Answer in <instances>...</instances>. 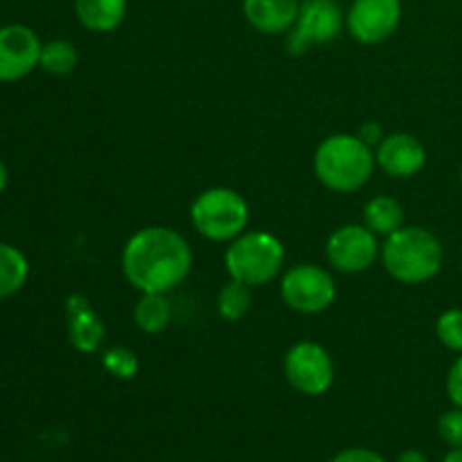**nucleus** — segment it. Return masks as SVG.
<instances>
[{"instance_id": "8", "label": "nucleus", "mask_w": 462, "mask_h": 462, "mask_svg": "<svg viewBox=\"0 0 462 462\" xmlns=\"http://www.w3.org/2000/svg\"><path fill=\"white\" fill-rule=\"evenodd\" d=\"M284 377L293 391L320 397L334 383V361L320 343L298 341L284 355Z\"/></svg>"}, {"instance_id": "4", "label": "nucleus", "mask_w": 462, "mask_h": 462, "mask_svg": "<svg viewBox=\"0 0 462 462\" xmlns=\"http://www.w3.org/2000/svg\"><path fill=\"white\" fill-rule=\"evenodd\" d=\"M287 251L280 237L269 230H246L228 244L224 255L230 280L262 287L278 278L284 269Z\"/></svg>"}, {"instance_id": "29", "label": "nucleus", "mask_w": 462, "mask_h": 462, "mask_svg": "<svg viewBox=\"0 0 462 462\" xmlns=\"http://www.w3.org/2000/svg\"><path fill=\"white\" fill-rule=\"evenodd\" d=\"M442 462H462V447H456V449L447 451V456Z\"/></svg>"}, {"instance_id": "21", "label": "nucleus", "mask_w": 462, "mask_h": 462, "mask_svg": "<svg viewBox=\"0 0 462 462\" xmlns=\"http://www.w3.org/2000/svg\"><path fill=\"white\" fill-rule=\"evenodd\" d=\"M102 365L111 377L122 379V382H129L135 374L140 373V359L134 350L129 347H108L102 355Z\"/></svg>"}, {"instance_id": "5", "label": "nucleus", "mask_w": 462, "mask_h": 462, "mask_svg": "<svg viewBox=\"0 0 462 462\" xmlns=\"http://www.w3.org/2000/svg\"><path fill=\"white\" fill-rule=\"evenodd\" d=\"M189 219L197 233L210 242H233L246 233L251 221L248 201L230 188H210L194 199Z\"/></svg>"}, {"instance_id": "7", "label": "nucleus", "mask_w": 462, "mask_h": 462, "mask_svg": "<svg viewBox=\"0 0 462 462\" xmlns=\"http://www.w3.org/2000/svg\"><path fill=\"white\" fill-rule=\"evenodd\" d=\"M346 14L337 0H300L298 18L287 32L284 48L293 57L310 52L314 45L329 43L341 34Z\"/></svg>"}, {"instance_id": "24", "label": "nucleus", "mask_w": 462, "mask_h": 462, "mask_svg": "<svg viewBox=\"0 0 462 462\" xmlns=\"http://www.w3.org/2000/svg\"><path fill=\"white\" fill-rule=\"evenodd\" d=\"M447 397L454 406L462 409V355L456 356V361L451 364L449 373H447Z\"/></svg>"}, {"instance_id": "13", "label": "nucleus", "mask_w": 462, "mask_h": 462, "mask_svg": "<svg viewBox=\"0 0 462 462\" xmlns=\"http://www.w3.org/2000/svg\"><path fill=\"white\" fill-rule=\"evenodd\" d=\"M66 314L68 338H70L72 347L77 352H84V355L97 352L106 338V328H104L102 319L93 310L88 298L81 296V293H72L66 300Z\"/></svg>"}, {"instance_id": "11", "label": "nucleus", "mask_w": 462, "mask_h": 462, "mask_svg": "<svg viewBox=\"0 0 462 462\" xmlns=\"http://www.w3.org/2000/svg\"><path fill=\"white\" fill-rule=\"evenodd\" d=\"M41 48L43 43L32 27L23 23L0 27V81L12 84L32 75L41 63Z\"/></svg>"}, {"instance_id": "17", "label": "nucleus", "mask_w": 462, "mask_h": 462, "mask_svg": "<svg viewBox=\"0 0 462 462\" xmlns=\"http://www.w3.org/2000/svg\"><path fill=\"white\" fill-rule=\"evenodd\" d=\"M30 280V262L14 244L0 242V300L12 298Z\"/></svg>"}, {"instance_id": "15", "label": "nucleus", "mask_w": 462, "mask_h": 462, "mask_svg": "<svg viewBox=\"0 0 462 462\" xmlns=\"http://www.w3.org/2000/svg\"><path fill=\"white\" fill-rule=\"evenodd\" d=\"M129 0H75V16L93 34H108L125 23Z\"/></svg>"}, {"instance_id": "16", "label": "nucleus", "mask_w": 462, "mask_h": 462, "mask_svg": "<svg viewBox=\"0 0 462 462\" xmlns=\"http://www.w3.org/2000/svg\"><path fill=\"white\" fill-rule=\"evenodd\" d=\"M364 226H368L377 237H391L404 226V208L388 194H377L364 206Z\"/></svg>"}, {"instance_id": "1", "label": "nucleus", "mask_w": 462, "mask_h": 462, "mask_svg": "<svg viewBox=\"0 0 462 462\" xmlns=\"http://www.w3.org/2000/svg\"><path fill=\"white\" fill-rule=\"evenodd\" d=\"M188 239L167 226H147L126 239L122 248V273L140 293H170L192 271Z\"/></svg>"}, {"instance_id": "3", "label": "nucleus", "mask_w": 462, "mask_h": 462, "mask_svg": "<svg viewBox=\"0 0 462 462\" xmlns=\"http://www.w3.org/2000/svg\"><path fill=\"white\" fill-rule=\"evenodd\" d=\"M382 264L402 284H424L445 264L442 242L422 226H402L382 244Z\"/></svg>"}, {"instance_id": "30", "label": "nucleus", "mask_w": 462, "mask_h": 462, "mask_svg": "<svg viewBox=\"0 0 462 462\" xmlns=\"http://www.w3.org/2000/svg\"><path fill=\"white\" fill-rule=\"evenodd\" d=\"M460 185H462V167H460Z\"/></svg>"}, {"instance_id": "18", "label": "nucleus", "mask_w": 462, "mask_h": 462, "mask_svg": "<svg viewBox=\"0 0 462 462\" xmlns=\"http://www.w3.org/2000/svg\"><path fill=\"white\" fill-rule=\"evenodd\" d=\"M134 323L144 334H161L171 323V302L167 293H143L134 307Z\"/></svg>"}, {"instance_id": "6", "label": "nucleus", "mask_w": 462, "mask_h": 462, "mask_svg": "<svg viewBox=\"0 0 462 462\" xmlns=\"http://www.w3.org/2000/svg\"><path fill=\"white\" fill-rule=\"evenodd\" d=\"M280 298L289 310L314 316L329 310L337 300L332 273L319 264H296L280 278Z\"/></svg>"}, {"instance_id": "19", "label": "nucleus", "mask_w": 462, "mask_h": 462, "mask_svg": "<svg viewBox=\"0 0 462 462\" xmlns=\"http://www.w3.org/2000/svg\"><path fill=\"white\" fill-rule=\"evenodd\" d=\"M77 61H79L77 48L66 39H52L48 41V43H43V48H41L39 68H43L48 75H54V77L70 75V72L77 68Z\"/></svg>"}, {"instance_id": "26", "label": "nucleus", "mask_w": 462, "mask_h": 462, "mask_svg": "<svg viewBox=\"0 0 462 462\" xmlns=\"http://www.w3.org/2000/svg\"><path fill=\"white\" fill-rule=\"evenodd\" d=\"M356 135H359L365 144H370V147H377V144L383 140V131L377 122H365Z\"/></svg>"}, {"instance_id": "23", "label": "nucleus", "mask_w": 462, "mask_h": 462, "mask_svg": "<svg viewBox=\"0 0 462 462\" xmlns=\"http://www.w3.org/2000/svg\"><path fill=\"white\" fill-rule=\"evenodd\" d=\"M438 436L445 445H449L451 449L456 447H462V409L460 406H454L451 411L440 415L438 420Z\"/></svg>"}, {"instance_id": "9", "label": "nucleus", "mask_w": 462, "mask_h": 462, "mask_svg": "<svg viewBox=\"0 0 462 462\" xmlns=\"http://www.w3.org/2000/svg\"><path fill=\"white\" fill-rule=\"evenodd\" d=\"M328 262L337 271L347 275L365 273L382 260L379 237L361 224H346L328 237Z\"/></svg>"}, {"instance_id": "27", "label": "nucleus", "mask_w": 462, "mask_h": 462, "mask_svg": "<svg viewBox=\"0 0 462 462\" xmlns=\"http://www.w3.org/2000/svg\"><path fill=\"white\" fill-rule=\"evenodd\" d=\"M395 462H429L427 454H422L420 449H406L397 456Z\"/></svg>"}, {"instance_id": "20", "label": "nucleus", "mask_w": 462, "mask_h": 462, "mask_svg": "<svg viewBox=\"0 0 462 462\" xmlns=\"http://www.w3.org/2000/svg\"><path fill=\"white\" fill-rule=\"evenodd\" d=\"M253 296L251 287L244 282H237V280H230L224 287L219 289V296H217V310H219V316L228 323H237L244 316L251 311Z\"/></svg>"}, {"instance_id": "14", "label": "nucleus", "mask_w": 462, "mask_h": 462, "mask_svg": "<svg viewBox=\"0 0 462 462\" xmlns=\"http://www.w3.org/2000/svg\"><path fill=\"white\" fill-rule=\"evenodd\" d=\"M300 9V0H242L244 18L260 34H287Z\"/></svg>"}, {"instance_id": "10", "label": "nucleus", "mask_w": 462, "mask_h": 462, "mask_svg": "<svg viewBox=\"0 0 462 462\" xmlns=\"http://www.w3.org/2000/svg\"><path fill=\"white\" fill-rule=\"evenodd\" d=\"M402 21V0H352L346 27L355 41L377 45L391 39Z\"/></svg>"}, {"instance_id": "2", "label": "nucleus", "mask_w": 462, "mask_h": 462, "mask_svg": "<svg viewBox=\"0 0 462 462\" xmlns=\"http://www.w3.org/2000/svg\"><path fill=\"white\" fill-rule=\"evenodd\" d=\"M374 149L356 134H334L316 147L314 174L338 194L359 192L374 174Z\"/></svg>"}, {"instance_id": "28", "label": "nucleus", "mask_w": 462, "mask_h": 462, "mask_svg": "<svg viewBox=\"0 0 462 462\" xmlns=\"http://www.w3.org/2000/svg\"><path fill=\"white\" fill-rule=\"evenodd\" d=\"M7 183H9V170H7V165L0 161V194L7 189Z\"/></svg>"}, {"instance_id": "25", "label": "nucleus", "mask_w": 462, "mask_h": 462, "mask_svg": "<svg viewBox=\"0 0 462 462\" xmlns=\"http://www.w3.org/2000/svg\"><path fill=\"white\" fill-rule=\"evenodd\" d=\"M329 462H388L379 451L365 449V447H350L338 451Z\"/></svg>"}, {"instance_id": "12", "label": "nucleus", "mask_w": 462, "mask_h": 462, "mask_svg": "<svg viewBox=\"0 0 462 462\" xmlns=\"http://www.w3.org/2000/svg\"><path fill=\"white\" fill-rule=\"evenodd\" d=\"M374 161L393 179H413L427 165V149L413 134H391L374 147Z\"/></svg>"}, {"instance_id": "22", "label": "nucleus", "mask_w": 462, "mask_h": 462, "mask_svg": "<svg viewBox=\"0 0 462 462\" xmlns=\"http://www.w3.org/2000/svg\"><path fill=\"white\" fill-rule=\"evenodd\" d=\"M436 337L447 350L462 355V307H451L438 316Z\"/></svg>"}]
</instances>
